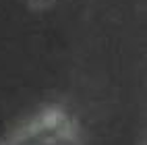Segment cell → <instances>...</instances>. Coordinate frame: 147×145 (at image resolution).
Returning a JSON list of instances; mask_svg holds the SVG:
<instances>
[{
    "mask_svg": "<svg viewBox=\"0 0 147 145\" xmlns=\"http://www.w3.org/2000/svg\"><path fill=\"white\" fill-rule=\"evenodd\" d=\"M0 145H85V137L66 108L48 104L23 118Z\"/></svg>",
    "mask_w": 147,
    "mask_h": 145,
    "instance_id": "obj_1",
    "label": "cell"
},
{
    "mask_svg": "<svg viewBox=\"0 0 147 145\" xmlns=\"http://www.w3.org/2000/svg\"><path fill=\"white\" fill-rule=\"evenodd\" d=\"M23 4L31 13H48L58 4V0H23Z\"/></svg>",
    "mask_w": 147,
    "mask_h": 145,
    "instance_id": "obj_2",
    "label": "cell"
}]
</instances>
